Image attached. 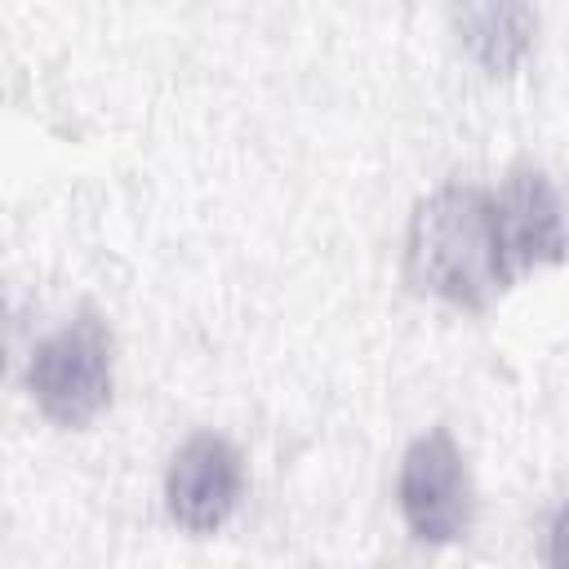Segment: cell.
Returning <instances> with one entry per match:
<instances>
[{
	"instance_id": "3",
	"label": "cell",
	"mask_w": 569,
	"mask_h": 569,
	"mask_svg": "<svg viewBox=\"0 0 569 569\" xmlns=\"http://www.w3.org/2000/svg\"><path fill=\"white\" fill-rule=\"evenodd\" d=\"M396 502L418 542H453L471 525V480L462 467V453L449 436V427L422 431L396 476Z\"/></svg>"
},
{
	"instance_id": "6",
	"label": "cell",
	"mask_w": 569,
	"mask_h": 569,
	"mask_svg": "<svg viewBox=\"0 0 569 569\" xmlns=\"http://www.w3.org/2000/svg\"><path fill=\"white\" fill-rule=\"evenodd\" d=\"M449 18L467 58L489 76H516L538 36V13L529 0H453Z\"/></svg>"
},
{
	"instance_id": "2",
	"label": "cell",
	"mask_w": 569,
	"mask_h": 569,
	"mask_svg": "<svg viewBox=\"0 0 569 569\" xmlns=\"http://www.w3.org/2000/svg\"><path fill=\"white\" fill-rule=\"evenodd\" d=\"M27 387L40 413L58 427H84L111 400V329L93 307H80L49 333L27 365Z\"/></svg>"
},
{
	"instance_id": "7",
	"label": "cell",
	"mask_w": 569,
	"mask_h": 569,
	"mask_svg": "<svg viewBox=\"0 0 569 569\" xmlns=\"http://www.w3.org/2000/svg\"><path fill=\"white\" fill-rule=\"evenodd\" d=\"M547 560H551V565H560V569H569V493H565V502H560V507H556V516H551Z\"/></svg>"
},
{
	"instance_id": "5",
	"label": "cell",
	"mask_w": 569,
	"mask_h": 569,
	"mask_svg": "<svg viewBox=\"0 0 569 569\" xmlns=\"http://www.w3.org/2000/svg\"><path fill=\"white\" fill-rule=\"evenodd\" d=\"M244 489L240 449L213 431L191 436L164 471V507L187 533H213L227 525Z\"/></svg>"
},
{
	"instance_id": "1",
	"label": "cell",
	"mask_w": 569,
	"mask_h": 569,
	"mask_svg": "<svg viewBox=\"0 0 569 569\" xmlns=\"http://www.w3.org/2000/svg\"><path fill=\"white\" fill-rule=\"evenodd\" d=\"M405 280L413 293H431L462 311H485L489 298L511 284L498 244L493 191L449 182L418 200L405 236Z\"/></svg>"
},
{
	"instance_id": "4",
	"label": "cell",
	"mask_w": 569,
	"mask_h": 569,
	"mask_svg": "<svg viewBox=\"0 0 569 569\" xmlns=\"http://www.w3.org/2000/svg\"><path fill=\"white\" fill-rule=\"evenodd\" d=\"M493 218H498V244L511 280L569 258L565 204L556 182L538 164H516L507 173V182L493 191Z\"/></svg>"
}]
</instances>
